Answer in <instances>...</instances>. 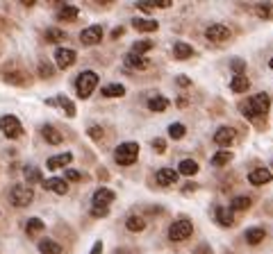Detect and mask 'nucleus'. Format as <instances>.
<instances>
[{
	"instance_id": "a19ab883",
	"label": "nucleus",
	"mask_w": 273,
	"mask_h": 254,
	"mask_svg": "<svg viewBox=\"0 0 273 254\" xmlns=\"http://www.w3.org/2000/svg\"><path fill=\"white\" fill-rule=\"evenodd\" d=\"M153 148H155V152H157V154H164V152H166V141H164V138H155Z\"/></svg>"
},
{
	"instance_id": "603ef678",
	"label": "nucleus",
	"mask_w": 273,
	"mask_h": 254,
	"mask_svg": "<svg viewBox=\"0 0 273 254\" xmlns=\"http://www.w3.org/2000/svg\"><path fill=\"white\" fill-rule=\"evenodd\" d=\"M268 66H271V70H273V57H271V62H268Z\"/></svg>"
},
{
	"instance_id": "c03bdc74",
	"label": "nucleus",
	"mask_w": 273,
	"mask_h": 254,
	"mask_svg": "<svg viewBox=\"0 0 273 254\" xmlns=\"http://www.w3.org/2000/svg\"><path fill=\"white\" fill-rule=\"evenodd\" d=\"M255 12H257L259 18H268V16H271V5H259Z\"/></svg>"
},
{
	"instance_id": "0eeeda50",
	"label": "nucleus",
	"mask_w": 273,
	"mask_h": 254,
	"mask_svg": "<svg viewBox=\"0 0 273 254\" xmlns=\"http://www.w3.org/2000/svg\"><path fill=\"white\" fill-rule=\"evenodd\" d=\"M75 59H78V52H75L73 48H57L55 50V64H57L62 70L71 68V66L75 64Z\"/></svg>"
},
{
	"instance_id": "cd10ccee",
	"label": "nucleus",
	"mask_w": 273,
	"mask_h": 254,
	"mask_svg": "<svg viewBox=\"0 0 273 254\" xmlns=\"http://www.w3.org/2000/svg\"><path fill=\"white\" fill-rule=\"evenodd\" d=\"M153 41L150 39H144V41H134L132 44V48H130V52L132 54H137V57H144L146 52H148V50H153Z\"/></svg>"
},
{
	"instance_id": "9d476101",
	"label": "nucleus",
	"mask_w": 273,
	"mask_h": 254,
	"mask_svg": "<svg viewBox=\"0 0 273 254\" xmlns=\"http://www.w3.org/2000/svg\"><path fill=\"white\" fill-rule=\"evenodd\" d=\"M273 180V172L268 168H255V170L248 172V182L253 186H262V184H268Z\"/></svg>"
},
{
	"instance_id": "bb28decb",
	"label": "nucleus",
	"mask_w": 273,
	"mask_h": 254,
	"mask_svg": "<svg viewBox=\"0 0 273 254\" xmlns=\"http://www.w3.org/2000/svg\"><path fill=\"white\" fill-rule=\"evenodd\" d=\"M169 104H171V102L164 98V96H155V98L148 100V109H150V112H155V114L166 112V109H169Z\"/></svg>"
},
{
	"instance_id": "de8ad7c7",
	"label": "nucleus",
	"mask_w": 273,
	"mask_h": 254,
	"mask_svg": "<svg viewBox=\"0 0 273 254\" xmlns=\"http://www.w3.org/2000/svg\"><path fill=\"white\" fill-rule=\"evenodd\" d=\"M155 7H159V10H166V7H171V0H159V2H155Z\"/></svg>"
},
{
	"instance_id": "72a5a7b5",
	"label": "nucleus",
	"mask_w": 273,
	"mask_h": 254,
	"mask_svg": "<svg viewBox=\"0 0 273 254\" xmlns=\"http://www.w3.org/2000/svg\"><path fill=\"white\" fill-rule=\"evenodd\" d=\"M125 227H128L130 232H144L146 230V220L141 218V216H130V218L125 220Z\"/></svg>"
},
{
	"instance_id": "4be33fe9",
	"label": "nucleus",
	"mask_w": 273,
	"mask_h": 254,
	"mask_svg": "<svg viewBox=\"0 0 273 254\" xmlns=\"http://www.w3.org/2000/svg\"><path fill=\"white\" fill-rule=\"evenodd\" d=\"M125 64H128L130 68H137V70H144V68H150V59L146 57H137V54H125Z\"/></svg>"
},
{
	"instance_id": "f257e3e1",
	"label": "nucleus",
	"mask_w": 273,
	"mask_h": 254,
	"mask_svg": "<svg viewBox=\"0 0 273 254\" xmlns=\"http://www.w3.org/2000/svg\"><path fill=\"white\" fill-rule=\"evenodd\" d=\"M268 107H271L268 93H257V96L246 100V104H243L241 109H243V116L246 118H257V116H262V114H266Z\"/></svg>"
},
{
	"instance_id": "8fccbe9b",
	"label": "nucleus",
	"mask_w": 273,
	"mask_h": 254,
	"mask_svg": "<svg viewBox=\"0 0 273 254\" xmlns=\"http://www.w3.org/2000/svg\"><path fill=\"white\" fill-rule=\"evenodd\" d=\"M123 32H125L123 28H114V30H112V39H119V36L123 34Z\"/></svg>"
},
{
	"instance_id": "1a4fd4ad",
	"label": "nucleus",
	"mask_w": 273,
	"mask_h": 254,
	"mask_svg": "<svg viewBox=\"0 0 273 254\" xmlns=\"http://www.w3.org/2000/svg\"><path fill=\"white\" fill-rule=\"evenodd\" d=\"M205 36H207L209 41H228L230 39V30L225 28V25H221V23H214V25H209V28L205 30Z\"/></svg>"
},
{
	"instance_id": "2eb2a0df",
	"label": "nucleus",
	"mask_w": 273,
	"mask_h": 254,
	"mask_svg": "<svg viewBox=\"0 0 273 254\" xmlns=\"http://www.w3.org/2000/svg\"><path fill=\"white\" fill-rule=\"evenodd\" d=\"M71 159H73V154L71 152H62V154H55L50 156L48 162H46V168H50V170H57V168H64L71 164Z\"/></svg>"
},
{
	"instance_id": "6ab92c4d",
	"label": "nucleus",
	"mask_w": 273,
	"mask_h": 254,
	"mask_svg": "<svg viewBox=\"0 0 273 254\" xmlns=\"http://www.w3.org/2000/svg\"><path fill=\"white\" fill-rule=\"evenodd\" d=\"M114 190H109V188H98L94 193V204H103V206H109L112 202H114Z\"/></svg>"
},
{
	"instance_id": "c85d7f7f",
	"label": "nucleus",
	"mask_w": 273,
	"mask_h": 254,
	"mask_svg": "<svg viewBox=\"0 0 273 254\" xmlns=\"http://www.w3.org/2000/svg\"><path fill=\"white\" fill-rule=\"evenodd\" d=\"M44 230H46V225H44V220H39V218H30L28 225H25V234L28 236H39Z\"/></svg>"
},
{
	"instance_id": "dca6fc26",
	"label": "nucleus",
	"mask_w": 273,
	"mask_h": 254,
	"mask_svg": "<svg viewBox=\"0 0 273 254\" xmlns=\"http://www.w3.org/2000/svg\"><path fill=\"white\" fill-rule=\"evenodd\" d=\"M214 218H216V222L221 227H232L234 225V216L230 209H225V206H216L214 209Z\"/></svg>"
},
{
	"instance_id": "37998d69",
	"label": "nucleus",
	"mask_w": 273,
	"mask_h": 254,
	"mask_svg": "<svg viewBox=\"0 0 273 254\" xmlns=\"http://www.w3.org/2000/svg\"><path fill=\"white\" fill-rule=\"evenodd\" d=\"M232 70L237 75H243V70H246V62H241V59H234V62H232Z\"/></svg>"
},
{
	"instance_id": "f704fd0d",
	"label": "nucleus",
	"mask_w": 273,
	"mask_h": 254,
	"mask_svg": "<svg viewBox=\"0 0 273 254\" xmlns=\"http://www.w3.org/2000/svg\"><path fill=\"white\" fill-rule=\"evenodd\" d=\"M230 162H232V152H228V150H218L212 156V166H228Z\"/></svg>"
},
{
	"instance_id": "5701e85b",
	"label": "nucleus",
	"mask_w": 273,
	"mask_h": 254,
	"mask_svg": "<svg viewBox=\"0 0 273 254\" xmlns=\"http://www.w3.org/2000/svg\"><path fill=\"white\" fill-rule=\"evenodd\" d=\"M23 175H25V182H28V186H32V184H44L41 170H39L37 166H25V168H23Z\"/></svg>"
},
{
	"instance_id": "58836bf2",
	"label": "nucleus",
	"mask_w": 273,
	"mask_h": 254,
	"mask_svg": "<svg viewBox=\"0 0 273 254\" xmlns=\"http://www.w3.org/2000/svg\"><path fill=\"white\" fill-rule=\"evenodd\" d=\"M107 214H109V206H103V204L91 206V216H96V218H105Z\"/></svg>"
},
{
	"instance_id": "c756f323",
	"label": "nucleus",
	"mask_w": 273,
	"mask_h": 254,
	"mask_svg": "<svg viewBox=\"0 0 273 254\" xmlns=\"http://www.w3.org/2000/svg\"><path fill=\"white\" fill-rule=\"evenodd\" d=\"M103 96L105 98H123L125 86L123 84H107V86H103Z\"/></svg>"
},
{
	"instance_id": "a878e982",
	"label": "nucleus",
	"mask_w": 273,
	"mask_h": 254,
	"mask_svg": "<svg viewBox=\"0 0 273 254\" xmlns=\"http://www.w3.org/2000/svg\"><path fill=\"white\" fill-rule=\"evenodd\" d=\"M46 104H62V109L66 112V116H69V118H73V116H75V104L71 102V100L66 98V96H60V98H53V100H48Z\"/></svg>"
},
{
	"instance_id": "39448f33",
	"label": "nucleus",
	"mask_w": 273,
	"mask_h": 254,
	"mask_svg": "<svg viewBox=\"0 0 273 254\" xmlns=\"http://www.w3.org/2000/svg\"><path fill=\"white\" fill-rule=\"evenodd\" d=\"M191 232H194L191 220L180 218V220H175L173 225L169 227V238H171V240H187L189 236H191Z\"/></svg>"
},
{
	"instance_id": "ea45409f",
	"label": "nucleus",
	"mask_w": 273,
	"mask_h": 254,
	"mask_svg": "<svg viewBox=\"0 0 273 254\" xmlns=\"http://www.w3.org/2000/svg\"><path fill=\"white\" fill-rule=\"evenodd\" d=\"M87 132H89V136L94 138L96 143H100V141H103V130H100L98 125H91L89 130H87Z\"/></svg>"
},
{
	"instance_id": "e433bc0d",
	"label": "nucleus",
	"mask_w": 273,
	"mask_h": 254,
	"mask_svg": "<svg viewBox=\"0 0 273 254\" xmlns=\"http://www.w3.org/2000/svg\"><path fill=\"white\" fill-rule=\"evenodd\" d=\"M184 134H187V127H184L182 122H171V125H169V136L171 138L178 141V138H182Z\"/></svg>"
},
{
	"instance_id": "09e8293b",
	"label": "nucleus",
	"mask_w": 273,
	"mask_h": 254,
	"mask_svg": "<svg viewBox=\"0 0 273 254\" xmlns=\"http://www.w3.org/2000/svg\"><path fill=\"white\" fill-rule=\"evenodd\" d=\"M178 84H180V86H189V84H191V80L184 78V75H180V78H178Z\"/></svg>"
},
{
	"instance_id": "b1692460",
	"label": "nucleus",
	"mask_w": 273,
	"mask_h": 254,
	"mask_svg": "<svg viewBox=\"0 0 273 254\" xmlns=\"http://www.w3.org/2000/svg\"><path fill=\"white\" fill-rule=\"evenodd\" d=\"M173 57L175 59H189V57H194V48L189 44H184V41H175L173 46Z\"/></svg>"
},
{
	"instance_id": "9b49d317",
	"label": "nucleus",
	"mask_w": 273,
	"mask_h": 254,
	"mask_svg": "<svg viewBox=\"0 0 273 254\" xmlns=\"http://www.w3.org/2000/svg\"><path fill=\"white\" fill-rule=\"evenodd\" d=\"M44 188L53 190V193H57V196H66V193H69V184H66L64 177H50V180H46Z\"/></svg>"
},
{
	"instance_id": "7c9ffc66",
	"label": "nucleus",
	"mask_w": 273,
	"mask_h": 254,
	"mask_svg": "<svg viewBox=\"0 0 273 254\" xmlns=\"http://www.w3.org/2000/svg\"><path fill=\"white\" fill-rule=\"evenodd\" d=\"M44 39L48 44H60V41L66 39V34H64V30H60V28H48L44 32Z\"/></svg>"
},
{
	"instance_id": "473e14b6",
	"label": "nucleus",
	"mask_w": 273,
	"mask_h": 254,
	"mask_svg": "<svg viewBox=\"0 0 273 254\" xmlns=\"http://www.w3.org/2000/svg\"><path fill=\"white\" fill-rule=\"evenodd\" d=\"M178 172H180V175L191 177V175H196V172H198V164H196L194 159H184V162H180Z\"/></svg>"
},
{
	"instance_id": "3c124183",
	"label": "nucleus",
	"mask_w": 273,
	"mask_h": 254,
	"mask_svg": "<svg viewBox=\"0 0 273 254\" xmlns=\"http://www.w3.org/2000/svg\"><path fill=\"white\" fill-rule=\"evenodd\" d=\"M114 254H130L128 250H114Z\"/></svg>"
},
{
	"instance_id": "aec40b11",
	"label": "nucleus",
	"mask_w": 273,
	"mask_h": 254,
	"mask_svg": "<svg viewBox=\"0 0 273 254\" xmlns=\"http://www.w3.org/2000/svg\"><path fill=\"white\" fill-rule=\"evenodd\" d=\"M243 238H246V243L257 245V243H262V240L266 238V232H264V227H250V230H246Z\"/></svg>"
},
{
	"instance_id": "412c9836",
	"label": "nucleus",
	"mask_w": 273,
	"mask_h": 254,
	"mask_svg": "<svg viewBox=\"0 0 273 254\" xmlns=\"http://www.w3.org/2000/svg\"><path fill=\"white\" fill-rule=\"evenodd\" d=\"M132 28L137 30V32H155V30L159 28V23L157 20H153V18H134Z\"/></svg>"
},
{
	"instance_id": "7ed1b4c3",
	"label": "nucleus",
	"mask_w": 273,
	"mask_h": 254,
	"mask_svg": "<svg viewBox=\"0 0 273 254\" xmlns=\"http://www.w3.org/2000/svg\"><path fill=\"white\" fill-rule=\"evenodd\" d=\"M139 156V143L128 141V143H121L119 148L114 150V159L119 166H132Z\"/></svg>"
},
{
	"instance_id": "6e6552de",
	"label": "nucleus",
	"mask_w": 273,
	"mask_h": 254,
	"mask_svg": "<svg viewBox=\"0 0 273 254\" xmlns=\"http://www.w3.org/2000/svg\"><path fill=\"white\" fill-rule=\"evenodd\" d=\"M100 39H103V28L100 25H89L87 30L80 32L82 46H96V44H100Z\"/></svg>"
},
{
	"instance_id": "2f4dec72",
	"label": "nucleus",
	"mask_w": 273,
	"mask_h": 254,
	"mask_svg": "<svg viewBox=\"0 0 273 254\" xmlns=\"http://www.w3.org/2000/svg\"><path fill=\"white\" fill-rule=\"evenodd\" d=\"M39 252L41 254H60L62 245L55 243V240H50V238H44V240H39Z\"/></svg>"
},
{
	"instance_id": "a18cd8bd",
	"label": "nucleus",
	"mask_w": 273,
	"mask_h": 254,
	"mask_svg": "<svg viewBox=\"0 0 273 254\" xmlns=\"http://www.w3.org/2000/svg\"><path fill=\"white\" fill-rule=\"evenodd\" d=\"M194 254H212V248H209V245H198V248L194 250Z\"/></svg>"
},
{
	"instance_id": "4468645a",
	"label": "nucleus",
	"mask_w": 273,
	"mask_h": 254,
	"mask_svg": "<svg viewBox=\"0 0 273 254\" xmlns=\"http://www.w3.org/2000/svg\"><path fill=\"white\" fill-rule=\"evenodd\" d=\"M3 80H5L7 84H14V86H23V84L28 82V75H25L21 68H7L5 75H3Z\"/></svg>"
},
{
	"instance_id": "a211bd4d",
	"label": "nucleus",
	"mask_w": 273,
	"mask_h": 254,
	"mask_svg": "<svg viewBox=\"0 0 273 254\" xmlns=\"http://www.w3.org/2000/svg\"><path fill=\"white\" fill-rule=\"evenodd\" d=\"M248 88H250V80L246 75H234L230 80V91L232 93H246Z\"/></svg>"
},
{
	"instance_id": "79ce46f5",
	"label": "nucleus",
	"mask_w": 273,
	"mask_h": 254,
	"mask_svg": "<svg viewBox=\"0 0 273 254\" xmlns=\"http://www.w3.org/2000/svg\"><path fill=\"white\" fill-rule=\"evenodd\" d=\"M64 180L66 182H80V180H82V175H80L78 170H71V168H69V170L64 172Z\"/></svg>"
},
{
	"instance_id": "f03ea898",
	"label": "nucleus",
	"mask_w": 273,
	"mask_h": 254,
	"mask_svg": "<svg viewBox=\"0 0 273 254\" xmlns=\"http://www.w3.org/2000/svg\"><path fill=\"white\" fill-rule=\"evenodd\" d=\"M96 86H98V75H96L94 70H82V73L78 75V80H75V91H78V96L82 100L89 98Z\"/></svg>"
},
{
	"instance_id": "393cba45",
	"label": "nucleus",
	"mask_w": 273,
	"mask_h": 254,
	"mask_svg": "<svg viewBox=\"0 0 273 254\" xmlns=\"http://www.w3.org/2000/svg\"><path fill=\"white\" fill-rule=\"evenodd\" d=\"M80 16V10L75 5H64L60 12H57V18L64 20V23H71V20H75Z\"/></svg>"
},
{
	"instance_id": "49530a36",
	"label": "nucleus",
	"mask_w": 273,
	"mask_h": 254,
	"mask_svg": "<svg viewBox=\"0 0 273 254\" xmlns=\"http://www.w3.org/2000/svg\"><path fill=\"white\" fill-rule=\"evenodd\" d=\"M100 252H103V243H100V240H96L94 248H91V254H100Z\"/></svg>"
},
{
	"instance_id": "423d86ee",
	"label": "nucleus",
	"mask_w": 273,
	"mask_h": 254,
	"mask_svg": "<svg viewBox=\"0 0 273 254\" xmlns=\"http://www.w3.org/2000/svg\"><path fill=\"white\" fill-rule=\"evenodd\" d=\"M0 130H3V134H5L7 138L23 136V125H21V120L16 116H12V114H7V116L0 118Z\"/></svg>"
},
{
	"instance_id": "f8f14e48",
	"label": "nucleus",
	"mask_w": 273,
	"mask_h": 254,
	"mask_svg": "<svg viewBox=\"0 0 273 254\" xmlns=\"http://www.w3.org/2000/svg\"><path fill=\"white\" fill-rule=\"evenodd\" d=\"M178 177H180L178 170H173V168H162V170H157L155 180H157L159 186H171V184H178Z\"/></svg>"
},
{
	"instance_id": "c9c22d12",
	"label": "nucleus",
	"mask_w": 273,
	"mask_h": 254,
	"mask_svg": "<svg viewBox=\"0 0 273 254\" xmlns=\"http://www.w3.org/2000/svg\"><path fill=\"white\" fill-rule=\"evenodd\" d=\"M248 206H250V198H246V196H239L230 202V211H246Z\"/></svg>"
},
{
	"instance_id": "ddd939ff",
	"label": "nucleus",
	"mask_w": 273,
	"mask_h": 254,
	"mask_svg": "<svg viewBox=\"0 0 273 254\" xmlns=\"http://www.w3.org/2000/svg\"><path fill=\"white\" fill-rule=\"evenodd\" d=\"M234 136H237V132L232 127H218L216 134H214V143L216 146H230L234 141Z\"/></svg>"
},
{
	"instance_id": "f3484780",
	"label": "nucleus",
	"mask_w": 273,
	"mask_h": 254,
	"mask_svg": "<svg viewBox=\"0 0 273 254\" xmlns=\"http://www.w3.org/2000/svg\"><path fill=\"white\" fill-rule=\"evenodd\" d=\"M41 134H44L46 143H50V146H60V143L64 141V136L60 134V130H55L53 125H44L41 127Z\"/></svg>"
},
{
	"instance_id": "4c0bfd02",
	"label": "nucleus",
	"mask_w": 273,
	"mask_h": 254,
	"mask_svg": "<svg viewBox=\"0 0 273 254\" xmlns=\"http://www.w3.org/2000/svg\"><path fill=\"white\" fill-rule=\"evenodd\" d=\"M53 66H50L48 62H39V75L41 78H53Z\"/></svg>"
},
{
	"instance_id": "20e7f679",
	"label": "nucleus",
	"mask_w": 273,
	"mask_h": 254,
	"mask_svg": "<svg viewBox=\"0 0 273 254\" xmlns=\"http://www.w3.org/2000/svg\"><path fill=\"white\" fill-rule=\"evenodd\" d=\"M10 198H12V202H14V206H28L35 200V190L28 184H16V186H12Z\"/></svg>"
}]
</instances>
